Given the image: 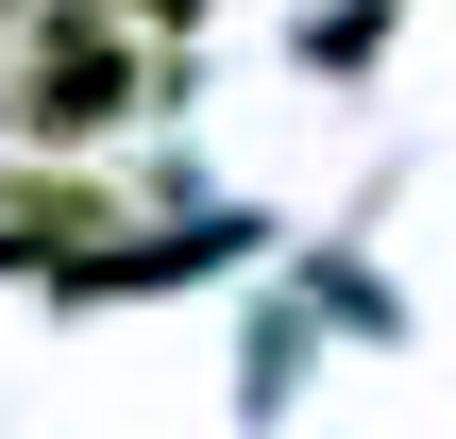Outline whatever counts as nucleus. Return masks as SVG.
I'll return each instance as SVG.
<instances>
[]
</instances>
